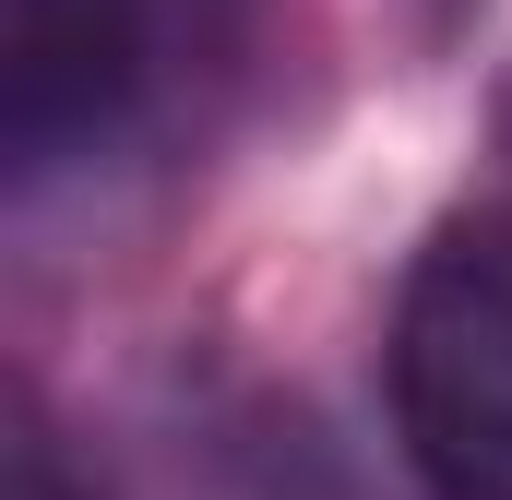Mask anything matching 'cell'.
<instances>
[{"label":"cell","mask_w":512,"mask_h":500,"mask_svg":"<svg viewBox=\"0 0 512 500\" xmlns=\"http://www.w3.org/2000/svg\"><path fill=\"white\" fill-rule=\"evenodd\" d=\"M274 0H0V203L167 179L239 120Z\"/></svg>","instance_id":"1"},{"label":"cell","mask_w":512,"mask_h":500,"mask_svg":"<svg viewBox=\"0 0 512 500\" xmlns=\"http://www.w3.org/2000/svg\"><path fill=\"white\" fill-rule=\"evenodd\" d=\"M382 417L429 500H512V203H453L382 310Z\"/></svg>","instance_id":"2"},{"label":"cell","mask_w":512,"mask_h":500,"mask_svg":"<svg viewBox=\"0 0 512 500\" xmlns=\"http://www.w3.org/2000/svg\"><path fill=\"white\" fill-rule=\"evenodd\" d=\"M0 500H108L96 465L72 453V429L36 405V381H12V441H0Z\"/></svg>","instance_id":"3"}]
</instances>
